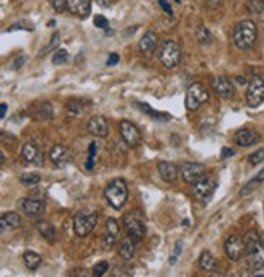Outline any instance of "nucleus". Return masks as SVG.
Instances as JSON below:
<instances>
[{
    "instance_id": "nucleus-43",
    "label": "nucleus",
    "mask_w": 264,
    "mask_h": 277,
    "mask_svg": "<svg viewBox=\"0 0 264 277\" xmlns=\"http://www.w3.org/2000/svg\"><path fill=\"white\" fill-rule=\"evenodd\" d=\"M118 62H119V54H116V52H114V54L109 56V59H108L106 64H108V66H116Z\"/></svg>"
},
{
    "instance_id": "nucleus-5",
    "label": "nucleus",
    "mask_w": 264,
    "mask_h": 277,
    "mask_svg": "<svg viewBox=\"0 0 264 277\" xmlns=\"http://www.w3.org/2000/svg\"><path fill=\"white\" fill-rule=\"evenodd\" d=\"M209 101V92L201 83H191L186 90V98H184V104L189 111H196L201 104Z\"/></svg>"
},
{
    "instance_id": "nucleus-17",
    "label": "nucleus",
    "mask_w": 264,
    "mask_h": 277,
    "mask_svg": "<svg viewBox=\"0 0 264 277\" xmlns=\"http://www.w3.org/2000/svg\"><path fill=\"white\" fill-rule=\"evenodd\" d=\"M214 90L217 92V95H220L222 98H232L235 95V85L230 78L227 77H215L212 80Z\"/></svg>"
},
{
    "instance_id": "nucleus-49",
    "label": "nucleus",
    "mask_w": 264,
    "mask_h": 277,
    "mask_svg": "<svg viewBox=\"0 0 264 277\" xmlns=\"http://www.w3.org/2000/svg\"><path fill=\"white\" fill-rule=\"evenodd\" d=\"M176 2H180V0H176Z\"/></svg>"
},
{
    "instance_id": "nucleus-40",
    "label": "nucleus",
    "mask_w": 264,
    "mask_h": 277,
    "mask_svg": "<svg viewBox=\"0 0 264 277\" xmlns=\"http://www.w3.org/2000/svg\"><path fill=\"white\" fill-rule=\"evenodd\" d=\"M51 4L56 12H64L67 7V0H51Z\"/></svg>"
},
{
    "instance_id": "nucleus-45",
    "label": "nucleus",
    "mask_w": 264,
    "mask_h": 277,
    "mask_svg": "<svg viewBox=\"0 0 264 277\" xmlns=\"http://www.w3.org/2000/svg\"><path fill=\"white\" fill-rule=\"evenodd\" d=\"M113 2L114 0H96V4H98L100 7H104V8H108Z\"/></svg>"
},
{
    "instance_id": "nucleus-3",
    "label": "nucleus",
    "mask_w": 264,
    "mask_h": 277,
    "mask_svg": "<svg viewBox=\"0 0 264 277\" xmlns=\"http://www.w3.org/2000/svg\"><path fill=\"white\" fill-rule=\"evenodd\" d=\"M127 196H129L127 184L124 180H121V178L113 180L106 186V189H104V198H106V201L109 202L113 209H118V210L122 209V205L126 204Z\"/></svg>"
},
{
    "instance_id": "nucleus-22",
    "label": "nucleus",
    "mask_w": 264,
    "mask_h": 277,
    "mask_svg": "<svg viewBox=\"0 0 264 277\" xmlns=\"http://www.w3.org/2000/svg\"><path fill=\"white\" fill-rule=\"evenodd\" d=\"M158 173L163 178L166 183H173L176 178H178V169L170 162H162L158 163Z\"/></svg>"
},
{
    "instance_id": "nucleus-21",
    "label": "nucleus",
    "mask_w": 264,
    "mask_h": 277,
    "mask_svg": "<svg viewBox=\"0 0 264 277\" xmlns=\"http://www.w3.org/2000/svg\"><path fill=\"white\" fill-rule=\"evenodd\" d=\"M0 227H2V231L18 228L20 227V216L16 212L2 214V217H0Z\"/></svg>"
},
{
    "instance_id": "nucleus-15",
    "label": "nucleus",
    "mask_w": 264,
    "mask_h": 277,
    "mask_svg": "<svg viewBox=\"0 0 264 277\" xmlns=\"http://www.w3.org/2000/svg\"><path fill=\"white\" fill-rule=\"evenodd\" d=\"M86 129L95 137H106L109 131L108 122L103 116H93V118H90V121L86 124Z\"/></svg>"
},
{
    "instance_id": "nucleus-31",
    "label": "nucleus",
    "mask_w": 264,
    "mask_h": 277,
    "mask_svg": "<svg viewBox=\"0 0 264 277\" xmlns=\"http://www.w3.org/2000/svg\"><path fill=\"white\" fill-rule=\"evenodd\" d=\"M85 110V101L83 100H70L67 104V111L70 114H80Z\"/></svg>"
},
{
    "instance_id": "nucleus-35",
    "label": "nucleus",
    "mask_w": 264,
    "mask_h": 277,
    "mask_svg": "<svg viewBox=\"0 0 264 277\" xmlns=\"http://www.w3.org/2000/svg\"><path fill=\"white\" fill-rule=\"evenodd\" d=\"M108 269H109L108 261H100L98 264H95V267H93V275L95 277H101V275H104V274L108 272Z\"/></svg>"
},
{
    "instance_id": "nucleus-23",
    "label": "nucleus",
    "mask_w": 264,
    "mask_h": 277,
    "mask_svg": "<svg viewBox=\"0 0 264 277\" xmlns=\"http://www.w3.org/2000/svg\"><path fill=\"white\" fill-rule=\"evenodd\" d=\"M119 237V223L114 219H108L106 220V233H104V243L106 246H111L116 238Z\"/></svg>"
},
{
    "instance_id": "nucleus-39",
    "label": "nucleus",
    "mask_w": 264,
    "mask_h": 277,
    "mask_svg": "<svg viewBox=\"0 0 264 277\" xmlns=\"http://www.w3.org/2000/svg\"><path fill=\"white\" fill-rule=\"evenodd\" d=\"M93 23H95V26H98V28H103V30L108 28V20L104 18V16H101V15H96Z\"/></svg>"
},
{
    "instance_id": "nucleus-26",
    "label": "nucleus",
    "mask_w": 264,
    "mask_h": 277,
    "mask_svg": "<svg viewBox=\"0 0 264 277\" xmlns=\"http://www.w3.org/2000/svg\"><path fill=\"white\" fill-rule=\"evenodd\" d=\"M139 110H142V113H145L147 116H150V118H153V119H157V121H168L171 116L170 114H166V113H158L157 110H153L152 106H148L147 103H139V101H136L134 103Z\"/></svg>"
},
{
    "instance_id": "nucleus-28",
    "label": "nucleus",
    "mask_w": 264,
    "mask_h": 277,
    "mask_svg": "<svg viewBox=\"0 0 264 277\" xmlns=\"http://www.w3.org/2000/svg\"><path fill=\"white\" fill-rule=\"evenodd\" d=\"M34 116H36L38 119H42V121H46V119H51L52 116H54V113H52V104L51 103H39L34 106Z\"/></svg>"
},
{
    "instance_id": "nucleus-36",
    "label": "nucleus",
    "mask_w": 264,
    "mask_h": 277,
    "mask_svg": "<svg viewBox=\"0 0 264 277\" xmlns=\"http://www.w3.org/2000/svg\"><path fill=\"white\" fill-rule=\"evenodd\" d=\"M67 59H69V52L65 49H59L54 54V57H52V62H54L56 66H59V64H65Z\"/></svg>"
},
{
    "instance_id": "nucleus-25",
    "label": "nucleus",
    "mask_w": 264,
    "mask_h": 277,
    "mask_svg": "<svg viewBox=\"0 0 264 277\" xmlns=\"http://www.w3.org/2000/svg\"><path fill=\"white\" fill-rule=\"evenodd\" d=\"M36 230L39 231L44 240L51 241V243H52V241H56V228H54L52 223L39 220V222H36Z\"/></svg>"
},
{
    "instance_id": "nucleus-37",
    "label": "nucleus",
    "mask_w": 264,
    "mask_h": 277,
    "mask_svg": "<svg viewBox=\"0 0 264 277\" xmlns=\"http://www.w3.org/2000/svg\"><path fill=\"white\" fill-rule=\"evenodd\" d=\"M264 160V148H259V150H256L254 154H251L250 157H248V162L251 163V165H258V163H261Z\"/></svg>"
},
{
    "instance_id": "nucleus-41",
    "label": "nucleus",
    "mask_w": 264,
    "mask_h": 277,
    "mask_svg": "<svg viewBox=\"0 0 264 277\" xmlns=\"http://www.w3.org/2000/svg\"><path fill=\"white\" fill-rule=\"evenodd\" d=\"M181 248H183V245H181V243H178V245L174 246V251H173V254H171V258H170V263H171V264H174V263H176V259L180 258Z\"/></svg>"
},
{
    "instance_id": "nucleus-12",
    "label": "nucleus",
    "mask_w": 264,
    "mask_h": 277,
    "mask_svg": "<svg viewBox=\"0 0 264 277\" xmlns=\"http://www.w3.org/2000/svg\"><path fill=\"white\" fill-rule=\"evenodd\" d=\"M18 209L25 214L26 217L30 219H38L41 217L44 210H46V204L42 201L38 199H30V198H25L18 201Z\"/></svg>"
},
{
    "instance_id": "nucleus-13",
    "label": "nucleus",
    "mask_w": 264,
    "mask_h": 277,
    "mask_svg": "<svg viewBox=\"0 0 264 277\" xmlns=\"http://www.w3.org/2000/svg\"><path fill=\"white\" fill-rule=\"evenodd\" d=\"M119 132H121L122 140H124L129 147H139L140 142H142V137H140L139 129L132 122H129V121H121Z\"/></svg>"
},
{
    "instance_id": "nucleus-33",
    "label": "nucleus",
    "mask_w": 264,
    "mask_h": 277,
    "mask_svg": "<svg viewBox=\"0 0 264 277\" xmlns=\"http://www.w3.org/2000/svg\"><path fill=\"white\" fill-rule=\"evenodd\" d=\"M246 7H248V10L251 13H262L264 12V0H250L248 4H246Z\"/></svg>"
},
{
    "instance_id": "nucleus-10",
    "label": "nucleus",
    "mask_w": 264,
    "mask_h": 277,
    "mask_svg": "<svg viewBox=\"0 0 264 277\" xmlns=\"http://www.w3.org/2000/svg\"><path fill=\"white\" fill-rule=\"evenodd\" d=\"M204 172H206L204 165L196 163V162H184L180 166V175L183 178V181L188 183V184L199 181L201 178L204 176Z\"/></svg>"
},
{
    "instance_id": "nucleus-18",
    "label": "nucleus",
    "mask_w": 264,
    "mask_h": 277,
    "mask_svg": "<svg viewBox=\"0 0 264 277\" xmlns=\"http://www.w3.org/2000/svg\"><path fill=\"white\" fill-rule=\"evenodd\" d=\"M49 158L56 166H65L70 160V152L65 145H54L49 150Z\"/></svg>"
},
{
    "instance_id": "nucleus-20",
    "label": "nucleus",
    "mask_w": 264,
    "mask_h": 277,
    "mask_svg": "<svg viewBox=\"0 0 264 277\" xmlns=\"http://www.w3.org/2000/svg\"><path fill=\"white\" fill-rule=\"evenodd\" d=\"M259 140V134L254 132L253 129H240L235 134V142L240 147H250L253 144H256Z\"/></svg>"
},
{
    "instance_id": "nucleus-44",
    "label": "nucleus",
    "mask_w": 264,
    "mask_h": 277,
    "mask_svg": "<svg viewBox=\"0 0 264 277\" xmlns=\"http://www.w3.org/2000/svg\"><path fill=\"white\" fill-rule=\"evenodd\" d=\"M235 152L232 148H228V147H224L222 148V158H228V157H233Z\"/></svg>"
},
{
    "instance_id": "nucleus-30",
    "label": "nucleus",
    "mask_w": 264,
    "mask_h": 277,
    "mask_svg": "<svg viewBox=\"0 0 264 277\" xmlns=\"http://www.w3.org/2000/svg\"><path fill=\"white\" fill-rule=\"evenodd\" d=\"M264 181V169H262V172L256 176V178H253V180L250 181V183H246L245 184V187H243V189H241V196H250L254 189H256V187L261 184Z\"/></svg>"
},
{
    "instance_id": "nucleus-1",
    "label": "nucleus",
    "mask_w": 264,
    "mask_h": 277,
    "mask_svg": "<svg viewBox=\"0 0 264 277\" xmlns=\"http://www.w3.org/2000/svg\"><path fill=\"white\" fill-rule=\"evenodd\" d=\"M245 245H246V258L251 266V269H264V245L261 243L259 235L256 230L246 231L245 235Z\"/></svg>"
},
{
    "instance_id": "nucleus-29",
    "label": "nucleus",
    "mask_w": 264,
    "mask_h": 277,
    "mask_svg": "<svg viewBox=\"0 0 264 277\" xmlns=\"http://www.w3.org/2000/svg\"><path fill=\"white\" fill-rule=\"evenodd\" d=\"M199 266L204 271H212L214 267L217 266V261H215L214 254L210 253V251H202V254L199 258Z\"/></svg>"
},
{
    "instance_id": "nucleus-8",
    "label": "nucleus",
    "mask_w": 264,
    "mask_h": 277,
    "mask_svg": "<svg viewBox=\"0 0 264 277\" xmlns=\"http://www.w3.org/2000/svg\"><path fill=\"white\" fill-rule=\"evenodd\" d=\"M264 101V80L259 75H254L248 88H246V104L250 108H258L259 104H262Z\"/></svg>"
},
{
    "instance_id": "nucleus-11",
    "label": "nucleus",
    "mask_w": 264,
    "mask_h": 277,
    "mask_svg": "<svg viewBox=\"0 0 264 277\" xmlns=\"http://www.w3.org/2000/svg\"><path fill=\"white\" fill-rule=\"evenodd\" d=\"M225 253H227L228 259H232V261H240V259L246 254L245 240L238 235L228 237L225 241Z\"/></svg>"
},
{
    "instance_id": "nucleus-46",
    "label": "nucleus",
    "mask_w": 264,
    "mask_h": 277,
    "mask_svg": "<svg viewBox=\"0 0 264 277\" xmlns=\"http://www.w3.org/2000/svg\"><path fill=\"white\" fill-rule=\"evenodd\" d=\"M160 5H162V8H163V10H165L166 13H168V15H171V13H173V12H171V8H170V5L166 4L165 0H160Z\"/></svg>"
},
{
    "instance_id": "nucleus-19",
    "label": "nucleus",
    "mask_w": 264,
    "mask_h": 277,
    "mask_svg": "<svg viewBox=\"0 0 264 277\" xmlns=\"http://www.w3.org/2000/svg\"><path fill=\"white\" fill-rule=\"evenodd\" d=\"M158 44V38L153 31H147L142 38H140V42H139V51L142 52L144 56L150 57L153 54V51Z\"/></svg>"
},
{
    "instance_id": "nucleus-7",
    "label": "nucleus",
    "mask_w": 264,
    "mask_h": 277,
    "mask_svg": "<svg viewBox=\"0 0 264 277\" xmlns=\"http://www.w3.org/2000/svg\"><path fill=\"white\" fill-rule=\"evenodd\" d=\"M160 62L166 69H174L181 62V48L174 41H165L160 48Z\"/></svg>"
},
{
    "instance_id": "nucleus-2",
    "label": "nucleus",
    "mask_w": 264,
    "mask_h": 277,
    "mask_svg": "<svg viewBox=\"0 0 264 277\" xmlns=\"http://www.w3.org/2000/svg\"><path fill=\"white\" fill-rule=\"evenodd\" d=\"M256 36H258L256 23L253 20H243L233 28L232 39L238 49H250L254 44V41H256Z\"/></svg>"
},
{
    "instance_id": "nucleus-42",
    "label": "nucleus",
    "mask_w": 264,
    "mask_h": 277,
    "mask_svg": "<svg viewBox=\"0 0 264 277\" xmlns=\"http://www.w3.org/2000/svg\"><path fill=\"white\" fill-rule=\"evenodd\" d=\"M57 42H59V34H57V33H54V36H52V41H51V44H49V46H48L46 49L42 51V54H46V52H49V51H52V49H54Z\"/></svg>"
},
{
    "instance_id": "nucleus-14",
    "label": "nucleus",
    "mask_w": 264,
    "mask_h": 277,
    "mask_svg": "<svg viewBox=\"0 0 264 277\" xmlns=\"http://www.w3.org/2000/svg\"><path fill=\"white\" fill-rule=\"evenodd\" d=\"M21 157L28 165H34V166H41L44 163V155L39 150L38 145L34 144H25L23 150H21Z\"/></svg>"
},
{
    "instance_id": "nucleus-9",
    "label": "nucleus",
    "mask_w": 264,
    "mask_h": 277,
    "mask_svg": "<svg viewBox=\"0 0 264 277\" xmlns=\"http://www.w3.org/2000/svg\"><path fill=\"white\" fill-rule=\"evenodd\" d=\"M215 187H217V181L214 180V178H204V176H202L199 181L191 184V194L194 196L197 201L206 202L210 196L214 194Z\"/></svg>"
},
{
    "instance_id": "nucleus-16",
    "label": "nucleus",
    "mask_w": 264,
    "mask_h": 277,
    "mask_svg": "<svg viewBox=\"0 0 264 277\" xmlns=\"http://www.w3.org/2000/svg\"><path fill=\"white\" fill-rule=\"evenodd\" d=\"M67 8L78 18H86L92 10V0H67Z\"/></svg>"
},
{
    "instance_id": "nucleus-32",
    "label": "nucleus",
    "mask_w": 264,
    "mask_h": 277,
    "mask_svg": "<svg viewBox=\"0 0 264 277\" xmlns=\"http://www.w3.org/2000/svg\"><path fill=\"white\" fill-rule=\"evenodd\" d=\"M197 41L202 44V46H207V44L212 42V36H210V33L207 28H204V26H199L197 28Z\"/></svg>"
},
{
    "instance_id": "nucleus-27",
    "label": "nucleus",
    "mask_w": 264,
    "mask_h": 277,
    "mask_svg": "<svg viewBox=\"0 0 264 277\" xmlns=\"http://www.w3.org/2000/svg\"><path fill=\"white\" fill-rule=\"evenodd\" d=\"M23 261H25V266L28 267L30 271H36L42 259H41V256L38 253L30 251V249H28V251L23 253Z\"/></svg>"
},
{
    "instance_id": "nucleus-47",
    "label": "nucleus",
    "mask_w": 264,
    "mask_h": 277,
    "mask_svg": "<svg viewBox=\"0 0 264 277\" xmlns=\"http://www.w3.org/2000/svg\"><path fill=\"white\" fill-rule=\"evenodd\" d=\"M0 118H5V114H7V104L5 103H2V106H0Z\"/></svg>"
},
{
    "instance_id": "nucleus-24",
    "label": "nucleus",
    "mask_w": 264,
    "mask_h": 277,
    "mask_svg": "<svg viewBox=\"0 0 264 277\" xmlns=\"http://www.w3.org/2000/svg\"><path fill=\"white\" fill-rule=\"evenodd\" d=\"M136 248H137V243L127 235L119 243V254L124 259H132V258H134V254H136Z\"/></svg>"
},
{
    "instance_id": "nucleus-4",
    "label": "nucleus",
    "mask_w": 264,
    "mask_h": 277,
    "mask_svg": "<svg viewBox=\"0 0 264 277\" xmlns=\"http://www.w3.org/2000/svg\"><path fill=\"white\" fill-rule=\"evenodd\" d=\"M124 225L127 228V235L139 245V241L145 237V231H147L145 219L142 217V214L139 210H130L124 217Z\"/></svg>"
},
{
    "instance_id": "nucleus-6",
    "label": "nucleus",
    "mask_w": 264,
    "mask_h": 277,
    "mask_svg": "<svg viewBox=\"0 0 264 277\" xmlns=\"http://www.w3.org/2000/svg\"><path fill=\"white\" fill-rule=\"evenodd\" d=\"M96 222H98V214L96 212H78L74 219V231L78 237L90 235Z\"/></svg>"
},
{
    "instance_id": "nucleus-48",
    "label": "nucleus",
    "mask_w": 264,
    "mask_h": 277,
    "mask_svg": "<svg viewBox=\"0 0 264 277\" xmlns=\"http://www.w3.org/2000/svg\"><path fill=\"white\" fill-rule=\"evenodd\" d=\"M23 62H25V57H18V60H16V64H15V69H20L23 66Z\"/></svg>"
},
{
    "instance_id": "nucleus-38",
    "label": "nucleus",
    "mask_w": 264,
    "mask_h": 277,
    "mask_svg": "<svg viewBox=\"0 0 264 277\" xmlns=\"http://www.w3.org/2000/svg\"><path fill=\"white\" fill-rule=\"evenodd\" d=\"M39 181H41V176L39 175H23L21 176V183L23 184H28V186L38 184Z\"/></svg>"
},
{
    "instance_id": "nucleus-34",
    "label": "nucleus",
    "mask_w": 264,
    "mask_h": 277,
    "mask_svg": "<svg viewBox=\"0 0 264 277\" xmlns=\"http://www.w3.org/2000/svg\"><path fill=\"white\" fill-rule=\"evenodd\" d=\"M95 155H96V142H92L88 148V160H86V169H93L95 166Z\"/></svg>"
}]
</instances>
